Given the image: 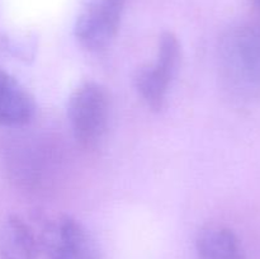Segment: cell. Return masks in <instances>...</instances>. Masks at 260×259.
<instances>
[{
	"label": "cell",
	"instance_id": "obj_1",
	"mask_svg": "<svg viewBox=\"0 0 260 259\" xmlns=\"http://www.w3.org/2000/svg\"><path fill=\"white\" fill-rule=\"evenodd\" d=\"M220 78L231 98H260V27L238 24L226 30L217 48Z\"/></svg>",
	"mask_w": 260,
	"mask_h": 259
},
{
	"label": "cell",
	"instance_id": "obj_2",
	"mask_svg": "<svg viewBox=\"0 0 260 259\" xmlns=\"http://www.w3.org/2000/svg\"><path fill=\"white\" fill-rule=\"evenodd\" d=\"M108 91L95 81L80 84L71 94L68 116L73 134L81 147L93 150L101 144L109 121Z\"/></svg>",
	"mask_w": 260,
	"mask_h": 259
},
{
	"label": "cell",
	"instance_id": "obj_3",
	"mask_svg": "<svg viewBox=\"0 0 260 259\" xmlns=\"http://www.w3.org/2000/svg\"><path fill=\"white\" fill-rule=\"evenodd\" d=\"M180 60V45L173 32H164L159 38L157 57L154 65L139 69L135 76L136 89L152 111H160L165 103L169 84Z\"/></svg>",
	"mask_w": 260,
	"mask_h": 259
},
{
	"label": "cell",
	"instance_id": "obj_4",
	"mask_svg": "<svg viewBox=\"0 0 260 259\" xmlns=\"http://www.w3.org/2000/svg\"><path fill=\"white\" fill-rule=\"evenodd\" d=\"M36 236L38 249L47 259H98L91 236L79 221L70 216L47 221Z\"/></svg>",
	"mask_w": 260,
	"mask_h": 259
},
{
	"label": "cell",
	"instance_id": "obj_5",
	"mask_svg": "<svg viewBox=\"0 0 260 259\" xmlns=\"http://www.w3.org/2000/svg\"><path fill=\"white\" fill-rule=\"evenodd\" d=\"M126 0H99L86 8L75 24V37L84 48L99 51L116 37Z\"/></svg>",
	"mask_w": 260,
	"mask_h": 259
},
{
	"label": "cell",
	"instance_id": "obj_6",
	"mask_svg": "<svg viewBox=\"0 0 260 259\" xmlns=\"http://www.w3.org/2000/svg\"><path fill=\"white\" fill-rule=\"evenodd\" d=\"M35 99L13 78L0 69V126H23L33 118Z\"/></svg>",
	"mask_w": 260,
	"mask_h": 259
},
{
	"label": "cell",
	"instance_id": "obj_7",
	"mask_svg": "<svg viewBox=\"0 0 260 259\" xmlns=\"http://www.w3.org/2000/svg\"><path fill=\"white\" fill-rule=\"evenodd\" d=\"M36 233L18 216H0V259H37Z\"/></svg>",
	"mask_w": 260,
	"mask_h": 259
},
{
	"label": "cell",
	"instance_id": "obj_8",
	"mask_svg": "<svg viewBox=\"0 0 260 259\" xmlns=\"http://www.w3.org/2000/svg\"><path fill=\"white\" fill-rule=\"evenodd\" d=\"M197 259H245L243 245L231 229L207 225L196 239Z\"/></svg>",
	"mask_w": 260,
	"mask_h": 259
},
{
	"label": "cell",
	"instance_id": "obj_9",
	"mask_svg": "<svg viewBox=\"0 0 260 259\" xmlns=\"http://www.w3.org/2000/svg\"><path fill=\"white\" fill-rule=\"evenodd\" d=\"M253 4H254V7H255L256 12L260 14V0H253Z\"/></svg>",
	"mask_w": 260,
	"mask_h": 259
}]
</instances>
